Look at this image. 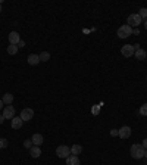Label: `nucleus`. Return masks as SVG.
Wrapping results in <instances>:
<instances>
[{
	"label": "nucleus",
	"instance_id": "obj_1",
	"mask_svg": "<svg viewBox=\"0 0 147 165\" xmlns=\"http://www.w3.org/2000/svg\"><path fill=\"white\" fill-rule=\"evenodd\" d=\"M144 147L141 145H132L131 146V156L134 159H141L144 158Z\"/></svg>",
	"mask_w": 147,
	"mask_h": 165
},
{
	"label": "nucleus",
	"instance_id": "obj_2",
	"mask_svg": "<svg viewBox=\"0 0 147 165\" xmlns=\"http://www.w3.org/2000/svg\"><path fill=\"white\" fill-rule=\"evenodd\" d=\"M56 155H58V158H63V159H66L68 156H71V147H68V146H58V149H56Z\"/></svg>",
	"mask_w": 147,
	"mask_h": 165
},
{
	"label": "nucleus",
	"instance_id": "obj_3",
	"mask_svg": "<svg viewBox=\"0 0 147 165\" xmlns=\"http://www.w3.org/2000/svg\"><path fill=\"white\" fill-rule=\"evenodd\" d=\"M141 16H140V15L138 13H132V15H129V16H128V19H127V22L128 24L127 25H129V27H138V25L141 24Z\"/></svg>",
	"mask_w": 147,
	"mask_h": 165
},
{
	"label": "nucleus",
	"instance_id": "obj_4",
	"mask_svg": "<svg viewBox=\"0 0 147 165\" xmlns=\"http://www.w3.org/2000/svg\"><path fill=\"white\" fill-rule=\"evenodd\" d=\"M131 34H132V28L129 25H122L121 28L118 29V37H119V39H127V37H129Z\"/></svg>",
	"mask_w": 147,
	"mask_h": 165
},
{
	"label": "nucleus",
	"instance_id": "obj_5",
	"mask_svg": "<svg viewBox=\"0 0 147 165\" xmlns=\"http://www.w3.org/2000/svg\"><path fill=\"white\" fill-rule=\"evenodd\" d=\"M121 53H122L124 58H131L132 55L135 53V49H134L132 44H125V46L121 47Z\"/></svg>",
	"mask_w": 147,
	"mask_h": 165
},
{
	"label": "nucleus",
	"instance_id": "obj_6",
	"mask_svg": "<svg viewBox=\"0 0 147 165\" xmlns=\"http://www.w3.org/2000/svg\"><path fill=\"white\" fill-rule=\"evenodd\" d=\"M21 120H22V121H29V120H31V118L34 117V111H33V109H29V108H25V109H22V111H21Z\"/></svg>",
	"mask_w": 147,
	"mask_h": 165
},
{
	"label": "nucleus",
	"instance_id": "obj_7",
	"mask_svg": "<svg viewBox=\"0 0 147 165\" xmlns=\"http://www.w3.org/2000/svg\"><path fill=\"white\" fill-rule=\"evenodd\" d=\"M131 133H132V130L129 127L124 125V127H121V130H118V136L121 137V139H128V137L131 136Z\"/></svg>",
	"mask_w": 147,
	"mask_h": 165
},
{
	"label": "nucleus",
	"instance_id": "obj_8",
	"mask_svg": "<svg viewBox=\"0 0 147 165\" xmlns=\"http://www.w3.org/2000/svg\"><path fill=\"white\" fill-rule=\"evenodd\" d=\"M3 118H8V120H13L15 118V106H5L3 109Z\"/></svg>",
	"mask_w": 147,
	"mask_h": 165
},
{
	"label": "nucleus",
	"instance_id": "obj_9",
	"mask_svg": "<svg viewBox=\"0 0 147 165\" xmlns=\"http://www.w3.org/2000/svg\"><path fill=\"white\" fill-rule=\"evenodd\" d=\"M31 141H33L34 146H41L44 143V137L41 136L40 133H35V134H33V137H31Z\"/></svg>",
	"mask_w": 147,
	"mask_h": 165
},
{
	"label": "nucleus",
	"instance_id": "obj_10",
	"mask_svg": "<svg viewBox=\"0 0 147 165\" xmlns=\"http://www.w3.org/2000/svg\"><path fill=\"white\" fill-rule=\"evenodd\" d=\"M9 41H10V44H13V46H18V43L21 41V37H19V34L16 33V31H12L9 34Z\"/></svg>",
	"mask_w": 147,
	"mask_h": 165
},
{
	"label": "nucleus",
	"instance_id": "obj_11",
	"mask_svg": "<svg viewBox=\"0 0 147 165\" xmlns=\"http://www.w3.org/2000/svg\"><path fill=\"white\" fill-rule=\"evenodd\" d=\"M22 124H24V121L21 120V117H15L13 120H12V122H10V125H12L13 130H19L21 127H22Z\"/></svg>",
	"mask_w": 147,
	"mask_h": 165
},
{
	"label": "nucleus",
	"instance_id": "obj_12",
	"mask_svg": "<svg viewBox=\"0 0 147 165\" xmlns=\"http://www.w3.org/2000/svg\"><path fill=\"white\" fill-rule=\"evenodd\" d=\"M27 62L29 63V65H38V62H40V56L38 55H29L28 58H27Z\"/></svg>",
	"mask_w": 147,
	"mask_h": 165
},
{
	"label": "nucleus",
	"instance_id": "obj_13",
	"mask_svg": "<svg viewBox=\"0 0 147 165\" xmlns=\"http://www.w3.org/2000/svg\"><path fill=\"white\" fill-rule=\"evenodd\" d=\"M134 56H135V59H138V61H144V59L147 58V53H146V50H143V49H137Z\"/></svg>",
	"mask_w": 147,
	"mask_h": 165
},
{
	"label": "nucleus",
	"instance_id": "obj_14",
	"mask_svg": "<svg viewBox=\"0 0 147 165\" xmlns=\"http://www.w3.org/2000/svg\"><path fill=\"white\" fill-rule=\"evenodd\" d=\"M29 155L33 156V158H40V155H41L40 146H33V147L29 149Z\"/></svg>",
	"mask_w": 147,
	"mask_h": 165
},
{
	"label": "nucleus",
	"instance_id": "obj_15",
	"mask_svg": "<svg viewBox=\"0 0 147 165\" xmlns=\"http://www.w3.org/2000/svg\"><path fill=\"white\" fill-rule=\"evenodd\" d=\"M81 162H79L78 159V156H75V155H71L66 158V165H79Z\"/></svg>",
	"mask_w": 147,
	"mask_h": 165
},
{
	"label": "nucleus",
	"instance_id": "obj_16",
	"mask_svg": "<svg viewBox=\"0 0 147 165\" xmlns=\"http://www.w3.org/2000/svg\"><path fill=\"white\" fill-rule=\"evenodd\" d=\"M81 152H83V146L81 145H74L72 147H71V153L75 155V156H78Z\"/></svg>",
	"mask_w": 147,
	"mask_h": 165
},
{
	"label": "nucleus",
	"instance_id": "obj_17",
	"mask_svg": "<svg viewBox=\"0 0 147 165\" xmlns=\"http://www.w3.org/2000/svg\"><path fill=\"white\" fill-rule=\"evenodd\" d=\"M2 100H3V103H6V105H10V103L13 102V94H10V93H6Z\"/></svg>",
	"mask_w": 147,
	"mask_h": 165
},
{
	"label": "nucleus",
	"instance_id": "obj_18",
	"mask_svg": "<svg viewBox=\"0 0 147 165\" xmlns=\"http://www.w3.org/2000/svg\"><path fill=\"white\" fill-rule=\"evenodd\" d=\"M38 56H40V62H47V61L50 59V53H49V52H41Z\"/></svg>",
	"mask_w": 147,
	"mask_h": 165
},
{
	"label": "nucleus",
	"instance_id": "obj_19",
	"mask_svg": "<svg viewBox=\"0 0 147 165\" xmlns=\"http://www.w3.org/2000/svg\"><path fill=\"white\" fill-rule=\"evenodd\" d=\"M18 50H19V47H18V46L10 44L9 47H8V53H9V55H16V53H18Z\"/></svg>",
	"mask_w": 147,
	"mask_h": 165
},
{
	"label": "nucleus",
	"instance_id": "obj_20",
	"mask_svg": "<svg viewBox=\"0 0 147 165\" xmlns=\"http://www.w3.org/2000/svg\"><path fill=\"white\" fill-rule=\"evenodd\" d=\"M140 115H143V117H147V103H144V105L140 108Z\"/></svg>",
	"mask_w": 147,
	"mask_h": 165
},
{
	"label": "nucleus",
	"instance_id": "obj_21",
	"mask_svg": "<svg viewBox=\"0 0 147 165\" xmlns=\"http://www.w3.org/2000/svg\"><path fill=\"white\" fill-rule=\"evenodd\" d=\"M140 16H141V19H147V9L146 8H141V9H140Z\"/></svg>",
	"mask_w": 147,
	"mask_h": 165
},
{
	"label": "nucleus",
	"instance_id": "obj_22",
	"mask_svg": "<svg viewBox=\"0 0 147 165\" xmlns=\"http://www.w3.org/2000/svg\"><path fill=\"white\" fill-rule=\"evenodd\" d=\"M91 114H93V115H99V114H100V106H99V105H94V106L91 108Z\"/></svg>",
	"mask_w": 147,
	"mask_h": 165
},
{
	"label": "nucleus",
	"instance_id": "obj_23",
	"mask_svg": "<svg viewBox=\"0 0 147 165\" xmlns=\"http://www.w3.org/2000/svg\"><path fill=\"white\" fill-rule=\"evenodd\" d=\"M33 146H34V145H33V141H31V140H25L24 141V147H27V149H31Z\"/></svg>",
	"mask_w": 147,
	"mask_h": 165
},
{
	"label": "nucleus",
	"instance_id": "obj_24",
	"mask_svg": "<svg viewBox=\"0 0 147 165\" xmlns=\"http://www.w3.org/2000/svg\"><path fill=\"white\" fill-rule=\"evenodd\" d=\"M8 146V140L6 139H0V149H5Z\"/></svg>",
	"mask_w": 147,
	"mask_h": 165
},
{
	"label": "nucleus",
	"instance_id": "obj_25",
	"mask_svg": "<svg viewBox=\"0 0 147 165\" xmlns=\"http://www.w3.org/2000/svg\"><path fill=\"white\" fill-rule=\"evenodd\" d=\"M110 136H118V130H115V128L110 130Z\"/></svg>",
	"mask_w": 147,
	"mask_h": 165
},
{
	"label": "nucleus",
	"instance_id": "obj_26",
	"mask_svg": "<svg viewBox=\"0 0 147 165\" xmlns=\"http://www.w3.org/2000/svg\"><path fill=\"white\" fill-rule=\"evenodd\" d=\"M141 146H143V147H144V149H147V139H144V140H143Z\"/></svg>",
	"mask_w": 147,
	"mask_h": 165
},
{
	"label": "nucleus",
	"instance_id": "obj_27",
	"mask_svg": "<svg viewBox=\"0 0 147 165\" xmlns=\"http://www.w3.org/2000/svg\"><path fill=\"white\" fill-rule=\"evenodd\" d=\"M24 46H25V41L24 40H21L19 43H18V47H24Z\"/></svg>",
	"mask_w": 147,
	"mask_h": 165
},
{
	"label": "nucleus",
	"instance_id": "obj_28",
	"mask_svg": "<svg viewBox=\"0 0 147 165\" xmlns=\"http://www.w3.org/2000/svg\"><path fill=\"white\" fill-rule=\"evenodd\" d=\"M3 121H5V118H3V115H0V124H3Z\"/></svg>",
	"mask_w": 147,
	"mask_h": 165
},
{
	"label": "nucleus",
	"instance_id": "obj_29",
	"mask_svg": "<svg viewBox=\"0 0 147 165\" xmlns=\"http://www.w3.org/2000/svg\"><path fill=\"white\" fill-rule=\"evenodd\" d=\"M2 108H3V100L0 99V109H2Z\"/></svg>",
	"mask_w": 147,
	"mask_h": 165
},
{
	"label": "nucleus",
	"instance_id": "obj_30",
	"mask_svg": "<svg viewBox=\"0 0 147 165\" xmlns=\"http://www.w3.org/2000/svg\"><path fill=\"white\" fill-rule=\"evenodd\" d=\"M144 28H146V29H147V19H146V21H144Z\"/></svg>",
	"mask_w": 147,
	"mask_h": 165
},
{
	"label": "nucleus",
	"instance_id": "obj_31",
	"mask_svg": "<svg viewBox=\"0 0 147 165\" xmlns=\"http://www.w3.org/2000/svg\"><path fill=\"white\" fill-rule=\"evenodd\" d=\"M144 158H146V159H147V149H146V151H144Z\"/></svg>",
	"mask_w": 147,
	"mask_h": 165
},
{
	"label": "nucleus",
	"instance_id": "obj_32",
	"mask_svg": "<svg viewBox=\"0 0 147 165\" xmlns=\"http://www.w3.org/2000/svg\"><path fill=\"white\" fill-rule=\"evenodd\" d=\"M0 12H2V5H0Z\"/></svg>",
	"mask_w": 147,
	"mask_h": 165
}]
</instances>
